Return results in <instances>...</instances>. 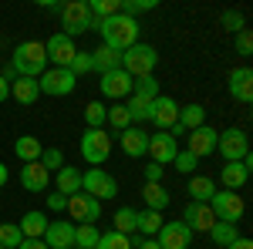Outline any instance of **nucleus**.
Listing matches in <instances>:
<instances>
[{"label":"nucleus","mask_w":253,"mask_h":249,"mask_svg":"<svg viewBox=\"0 0 253 249\" xmlns=\"http://www.w3.org/2000/svg\"><path fill=\"white\" fill-rule=\"evenodd\" d=\"M98 31L105 37V47H112V51H128L132 44H138V20L125 17V14H115V17L101 20Z\"/></svg>","instance_id":"1"},{"label":"nucleus","mask_w":253,"mask_h":249,"mask_svg":"<svg viewBox=\"0 0 253 249\" xmlns=\"http://www.w3.org/2000/svg\"><path fill=\"white\" fill-rule=\"evenodd\" d=\"M44 64H47V51L41 40H24L17 44L14 58H10V71H17L20 77H41L44 74Z\"/></svg>","instance_id":"2"},{"label":"nucleus","mask_w":253,"mask_h":249,"mask_svg":"<svg viewBox=\"0 0 253 249\" xmlns=\"http://www.w3.org/2000/svg\"><path fill=\"white\" fill-rule=\"evenodd\" d=\"M159 51L152 44H132L128 51H122V71L128 77H149L156 74Z\"/></svg>","instance_id":"3"},{"label":"nucleus","mask_w":253,"mask_h":249,"mask_svg":"<svg viewBox=\"0 0 253 249\" xmlns=\"http://www.w3.org/2000/svg\"><path fill=\"white\" fill-rule=\"evenodd\" d=\"M206 206H210L216 222H230V226H236V222L243 219V212H247L243 195H240V192H230V189H216L213 199H210Z\"/></svg>","instance_id":"4"},{"label":"nucleus","mask_w":253,"mask_h":249,"mask_svg":"<svg viewBox=\"0 0 253 249\" xmlns=\"http://www.w3.org/2000/svg\"><path fill=\"white\" fill-rule=\"evenodd\" d=\"M61 20H64V31H61V34H68L71 40L78 37V34H84V31H98V20L91 17V10H88V0L61 3Z\"/></svg>","instance_id":"5"},{"label":"nucleus","mask_w":253,"mask_h":249,"mask_svg":"<svg viewBox=\"0 0 253 249\" xmlns=\"http://www.w3.org/2000/svg\"><path fill=\"white\" fill-rule=\"evenodd\" d=\"M81 155L84 162H91V169H101V162H108L112 155V135L105 128H88L81 135Z\"/></svg>","instance_id":"6"},{"label":"nucleus","mask_w":253,"mask_h":249,"mask_svg":"<svg viewBox=\"0 0 253 249\" xmlns=\"http://www.w3.org/2000/svg\"><path fill=\"white\" fill-rule=\"evenodd\" d=\"M81 192L98 199V202H105V199L118 195V182L105 169H88V172H81Z\"/></svg>","instance_id":"7"},{"label":"nucleus","mask_w":253,"mask_h":249,"mask_svg":"<svg viewBox=\"0 0 253 249\" xmlns=\"http://www.w3.org/2000/svg\"><path fill=\"white\" fill-rule=\"evenodd\" d=\"M216 148L226 162H243V158H250V138L243 128H226L216 135Z\"/></svg>","instance_id":"8"},{"label":"nucleus","mask_w":253,"mask_h":249,"mask_svg":"<svg viewBox=\"0 0 253 249\" xmlns=\"http://www.w3.org/2000/svg\"><path fill=\"white\" fill-rule=\"evenodd\" d=\"M38 88L51 98H64V95H71V91L78 88V77L71 74L68 68H51V71H44V74L38 77Z\"/></svg>","instance_id":"9"},{"label":"nucleus","mask_w":253,"mask_h":249,"mask_svg":"<svg viewBox=\"0 0 253 249\" xmlns=\"http://www.w3.org/2000/svg\"><path fill=\"white\" fill-rule=\"evenodd\" d=\"M68 215L78 222V226H95L98 219H101V202L91 199V195H84V192H75V195H68Z\"/></svg>","instance_id":"10"},{"label":"nucleus","mask_w":253,"mask_h":249,"mask_svg":"<svg viewBox=\"0 0 253 249\" xmlns=\"http://www.w3.org/2000/svg\"><path fill=\"white\" fill-rule=\"evenodd\" d=\"M156 243H159L162 249H189V243H193V229H189L182 219L162 222V229H159Z\"/></svg>","instance_id":"11"},{"label":"nucleus","mask_w":253,"mask_h":249,"mask_svg":"<svg viewBox=\"0 0 253 249\" xmlns=\"http://www.w3.org/2000/svg\"><path fill=\"white\" fill-rule=\"evenodd\" d=\"M44 51H47V61H54L58 68H71V61L78 54L75 40L68 37V34H51L47 44H44Z\"/></svg>","instance_id":"12"},{"label":"nucleus","mask_w":253,"mask_h":249,"mask_svg":"<svg viewBox=\"0 0 253 249\" xmlns=\"http://www.w3.org/2000/svg\"><path fill=\"white\" fill-rule=\"evenodd\" d=\"M44 243H47V249H71V246H75V222H68V219H54V222H47V229H44Z\"/></svg>","instance_id":"13"},{"label":"nucleus","mask_w":253,"mask_h":249,"mask_svg":"<svg viewBox=\"0 0 253 249\" xmlns=\"http://www.w3.org/2000/svg\"><path fill=\"white\" fill-rule=\"evenodd\" d=\"M152 125H159V132H169L175 121H179V105H175L169 95H159L152 101V115H149Z\"/></svg>","instance_id":"14"},{"label":"nucleus","mask_w":253,"mask_h":249,"mask_svg":"<svg viewBox=\"0 0 253 249\" xmlns=\"http://www.w3.org/2000/svg\"><path fill=\"white\" fill-rule=\"evenodd\" d=\"M149 155H152L156 165H166V162H172L175 155H179V142H175L169 132L149 135Z\"/></svg>","instance_id":"15"},{"label":"nucleus","mask_w":253,"mask_h":249,"mask_svg":"<svg viewBox=\"0 0 253 249\" xmlns=\"http://www.w3.org/2000/svg\"><path fill=\"white\" fill-rule=\"evenodd\" d=\"M216 128H210V125H199V128H193V132L186 135L189 138V148L186 152L196 155V158H206V155H213L216 152Z\"/></svg>","instance_id":"16"},{"label":"nucleus","mask_w":253,"mask_h":249,"mask_svg":"<svg viewBox=\"0 0 253 249\" xmlns=\"http://www.w3.org/2000/svg\"><path fill=\"white\" fill-rule=\"evenodd\" d=\"M118 145H122V152L132 155V158H145L149 155V132H142V128H125V132H118Z\"/></svg>","instance_id":"17"},{"label":"nucleus","mask_w":253,"mask_h":249,"mask_svg":"<svg viewBox=\"0 0 253 249\" xmlns=\"http://www.w3.org/2000/svg\"><path fill=\"white\" fill-rule=\"evenodd\" d=\"M132 84H135V77H128L122 68H118V71L101 74V95L105 98H128L132 95Z\"/></svg>","instance_id":"18"},{"label":"nucleus","mask_w":253,"mask_h":249,"mask_svg":"<svg viewBox=\"0 0 253 249\" xmlns=\"http://www.w3.org/2000/svg\"><path fill=\"white\" fill-rule=\"evenodd\" d=\"M20 185H24L27 192L51 189V172H47L41 162H24V169H20Z\"/></svg>","instance_id":"19"},{"label":"nucleus","mask_w":253,"mask_h":249,"mask_svg":"<svg viewBox=\"0 0 253 249\" xmlns=\"http://www.w3.org/2000/svg\"><path fill=\"white\" fill-rule=\"evenodd\" d=\"M182 222H186L193 232H210L216 219H213V212H210L206 202H189V206L182 209Z\"/></svg>","instance_id":"20"},{"label":"nucleus","mask_w":253,"mask_h":249,"mask_svg":"<svg viewBox=\"0 0 253 249\" xmlns=\"http://www.w3.org/2000/svg\"><path fill=\"white\" fill-rule=\"evenodd\" d=\"M226 91L236 98V101H243V105H250L253 101V71L250 68H236L230 81H226Z\"/></svg>","instance_id":"21"},{"label":"nucleus","mask_w":253,"mask_h":249,"mask_svg":"<svg viewBox=\"0 0 253 249\" xmlns=\"http://www.w3.org/2000/svg\"><path fill=\"white\" fill-rule=\"evenodd\" d=\"M247 178H250V158H243V162H226L223 165V172H219V182H223V189H243L247 185Z\"/></svg>","instance_id":"22"},{"label":"nucleus","mask_w":253,"mask_h":249,"mask_svg":"<svg viewBox=\"0 0 253 249\" xmlns=\"http://www.w3.org/2000/svg\"><path fill=\"white\" fill-rule=\"evenodd\" d=\"M17 229L24 232V239H44V229H47V215L41 209H31L24 219L17 222Z\"/></svg>","instance_id":"23"},{"label":"nucleus","mask_w":253,"mask_h":249,"mask_svg":"<svg viewBox=\"0 0 253 249\" xmlns=\"http://www.w3.org/2000/svg\"><path fill=\"white\" fill-rule=\"evenodd\" d=\"M10 98L20 101V105H34L41 98V88H38V77H20L10 84Z\"/></svg>","instance_id":"24"},{"label":"nucleus","mask_w":253,"mask_h":249,"mask_svg":"<svg viewBox=\"0 0 253 249\" xmlns=\"http://www.w3.org/2000/svg\"><path fill=\"white\" fill-rule=\"evenodd\" d=\"M91 68L101 71V74L118 71V68H122V51H112V47H98V51H91Z\"/></svg>","instance_id":"25"},{"label":"nucleus","mask_w":253,"mask_h":249,"mask_svg":"<svg viewBox=\"0 0 253 249\" xmlns=\"http://www.w3.org/2000/svg\"><path fill=\"white\" fill-rule=\"evenodd\" d=\"M162 212H156V209H142L138 212V226H135V232H142L145 239H156L159 236V229H162Z\"/></svg>","instance_id":"26"},{"label":"nucleus","mask_w":253,"mask_h":249,"mask_svg":"<svg viewBox=\"0 0 253 249\" xmlns=\"http://www.w3.org/2000/svg\"><path fill=\"white\" fill-rule=\"evenodd\" d=\"M14 152H17L20 162H38L41 152H44V145H41L34 135H20L17 142H14Z\"/></svg>","instance_id":"27"},{"label":"nucleus","mask_w":253,"mask_h":249,"mask_svg":"<svg viewBox=\"0 0 253 249\" xmlns=\"http://www.w3.org/2000/svg\"><path fill=\"white\" fill-rule=\"evenodd\" d=\"M142 199H145V209H156L162 212L169 206V192L162 189L159 182H145V189H142Z\"/></svg>","instance_id":"28"},{"label":"nucleus","mask_w":253,"mask_h":249,"mask_svg":"<svg viewBox=\"0 0 253 249\" xmlns=\"http://www.w3.org/2000/svg\"><path fill=\"white\" fill-rule=\"evenodd\" d=\"M213 192H216V185H213L210 175H193V178H189V195H193V202H210Z\"/></svg>","instance_id":"29"},{"label":"nucleus","mask_w":253,"mask_h":249,"mask_svg":"<svg viewBox=\"0 0 253 249\" xmlns=\"http://www.w3.org/2000/svg\"><path fill=\"white\" fill-rule=\"evenodd\" d=\"M58 192L68 199V195H75V192H81V172L78 169H71V165H64L58 172Z\"/></svg>","instance_id":"30"},{"label":"nucleus","mask_w":253,"mask_h":249,"mask_svg":"<svg viewBox=\"0 0 253 249\" xmlns=\"http://www.w3.org/2000/svg\"><path fill=\"white\" fill-rule=\"evenodd\" d=\"M179 125H182L186 132L206 125V108H203V105H186V108H179Z\"/></svg>","instance_id":"31"},{"label":"nucleus","mask_w":253,"mask_h":249,"mask_svg":"<svg viewBox=\"0 0 253 249\" xmlns=\"http://www.w3.org/2000/svg\"><path fill=\"white\" fill-rule=\"evenodd\" d=\"M125 111H128V118H132V125H135V121H149V115H152V101L128 95L125 98Z\"/></svg>","instance_id":"32"},{"label":"nucleus","mask_w":253,"mask_h":249,"mask_svg":"<svg viewBox=\"0 0 253 249\" xmlns=\"http://www.w3.org/2000/svg\"><path fill=\"white\" fill-rule=\"evenodd\" d=\"M88 10H91V17L101 24V20L122 14V3H118V0H88Z\"/></svg>","instance_id":"33"},{"label":"nucleus","mask_w":253,"mask_h":249,"mask_svg":"<svg viewBox=\"0 0 253 249\" xmlns=\"http://www.w3.org/2000/svg\"><path fill=\"white\" fill-rule=\"evenodd\" d=\"M112 219H115V232H122V236H132V232H135V226H138V212L128 209V206H122Z\"/></svg>","instance_id":"34"},{"label":"nucleus","mask_w":253,"mask_h":249,"mask_svg":"<svg viewBox=\"0 0 253 249\" xmlns=\"http://www.w3.org/2000/svg\"><path fill=\"white\" fill-rule=\"evenodd\" d=\"M101 232L98 226H75V249H95Z\"/></svg>","instance_id":"35"},{"label":"nucleus","mask_w":253,"mask_h":249,"mask_svg":"<svg viewBox=\"0 0 253 249\" xmlns=\"http://www.w3.org/2000/svg\"><path fill=\"white\" fill-rule=\"evenodd\" d=\"M132 95H135V98H145V101H156V98H159V81H156V74L135 77V84H132Z\"/></svg>","instance_id":"36"},{"label":"nucleus","mask_w":253,"mask_h":249,"mask_svg":"<svg viewBox=\"0 0 253 249\" xmlns=\"http://www.w3.org/2000/svg\"><path fill=\"white\" fill-rule=\"evenodd\" d=\"M210 236H213L216 246H230V243H236L240 239V232H236V226H230V222H213V229H210Z\"/></svg>","instance_id":"37"},{"label":"nucleus","mask_w":253,"mask_h":249,"mask_svg":"<svg viewBox=\"0 0 253 249\" xmlns=\"http://www.w3.org/2000/svg\"><path fill=\"white\" fill-rule=\"evenodd\" d=\"M95 249H135L132 246V236H122V232H101V239H98Z\"/></svg>","instance_id":"38"},{"label":"nucleus","mask_w":253,"mask_h":249,"mask_svg":"<svg viewBox=\"0 0 253 249\" xmlns=\"http://www.w3.org/2000/svg\"><path fill=\"white\" fill-rule=\"evenodd\" d=\"M24 243V232L17 229V222H0V246L3 249H17Z\"/></svg>","instance_id":"39"},{"label":"nucleus","mask_w":253,"mask_h":249,"mask_svg":"<svg viewBox=\"0 0 253 249\" xmlns=\"http://www.w3.org/2000/svg\"><path fill=\"white\" fill-rule=\"evenodd\" d=\"M105 121H108L115 132H125V128H132V118H128V111H125V105H115V108H108Z\"/></svg>","instance_id":"40"},{"label":"nucleus","mask_w":253,"mask_h":249,"mask_svg":"<svg viewBox=\"0 0 253 249\" xmlns=\"http://www.w3.org/2000/svg\"><path fill=\"white\" fill-rule=\"evenodd\" d=\"M105 115H108V108H105L101 101L84 105V121H88V128H101V125H105Z\"/></svg>","instance_id":"41"},{"label":"nucleus","mask_w":253,"mask_h":249,"mask_svg":"<svg viewBox=\"0 0 253 249\" xmlns=\"http://www.w3.org/2000/svg\"><path fill=\"white\" fill-rule=\"evenodd\" d=\"M38 162L47 172H61V169H64V152H61V148H44Z\"/></svg>","instance_id":"42"},{"label":"nucleus","mask_w":253,"mask_h":249,"mask_svg":"<svg viewBox=\"0 0 253 249\" xmlns=\"http://www.w3.org/2000/svg\"><path fill=\"white\" fill-rule=\"evenodd\" d=\"M122 3V14L125 17H135L142 10H156V0H118Z\"/></svg>","instance_id":"43"},{"label":"nucleus","mask_w":253,"mask_h":249,"mask_svg":"<svg viewBox=\"0 0 253 249\" xmlns=\"http://www.w3.org/2000/svg\"><path fill=\"white\" fill-rule=\"evenodd\" d=\"M68 71H71L75 77H78V74H84V71H95V68H91V51H78Z\"/></svg>","instance_id":"44"},{"label":"nucleus","mask_w":253,"mask_h":249,"mask_svg":"<svg viewBox=\"0 0 253 249\" xmlns=\"http://www.w3.org/2000/svg\"><path fill=\"white\" fill-rule=\"evenodd\" d=\"M172 165H175L182 175H193L196 165H199V158H196V155H189V152H179V155L172 158Z\"/></svg>","instance_id":"45"},{"label":"nucleus","mask_w":253,"mask_h":249,"mask_svg":"<svg viewBox=\"0 0 253 249\" xmlns=\"http://www.w3.org/2000/svg\"><path fill=\"white\" fill-rule=\"evenodd\" d=\"M223 24H226V31H236V34H240V31H243V14H240V10H226V14H223Z\"/></svg>","instance_id":"46"},{"label":"nucleus","mask_w":253,"mask_h":249,"mask_svg":"<svg viewBox=\"0 0 253 249\" xmlns=\"http://www.w3.org/2000/svg\"><path fill=\"white\" fill-rule=\"evenodd\" d=\"M236 51H240V54H250V51H253V37H250V31H247V27L236 34Z\"/></svg>","instance_id":"47"},{"label":"nucleus","mask_w":253,"mask_h":249,"mask_svg":"<svg viewBox=\"0 0 253 249\" xmlns=\"http://www.w3.org/2000/svg\"><path fill=\"white\" fill-rule=\"evenodd\" d=\"M64 206H68V199H64L61 192H51V195H47V209L51 212H61Z\"/></svg>","instance_id":"48"},{"label":"nucleus","mask_w":253,"mask_h":249,"mask_svg":"<svg viewBox=\"0 0 253 249\" xmlns=\"http://www.w3.org/2000/svg\"><path fill=\"white\" fill-rule=\"evenodd\" d=\"M145 182H162V165L149 162V165H145Z\"/></svg>","instance_id":"49"},{"label":"nucleus","mask_w":253,"mask_h":249,"mask_svg":"<svg viewBox=\"0 0 253 249\" xmlns=\"http://www.w3.org/2000/svg\"><path fill=\"white\" fill-rule=\"evenodd\" d=\"M17 249H47V243H44V239H24Z\"/></svg>","instance_id":"50"},{"label":"nucleus","mask_w":253,"mask_h":249,"mask_svg":"<svg viewBox=\"0 0 253 249\" xmlns=\"http://www.w3.org/2000/svg\"><path fill=\"white\" fill-rule=\"evenodd\" d=\"M7 98H10V81L0 74V101H7Z\"/></svg>","instance_id":"51"},{"label":"nucleus","mask_w":253,"mask_h":249,"mask_svg":"<svg viewBox=\"0 0 253 249\" xmlns=\"http://www.w3.org/2000/svg\"><path fill=\"white\" fill-rule=\"evenodd\" d=\"M226 249H253V243H250V239H243V236H240V239H236V243H230Z\"/></svg>","instance_id":"52"},{"label":"nucleus","mask_w":253,"mask_h":249,"mask_svg":"<svg viewBox=\"0 0 253 249\" xmlns=\"http://www.w3.org/2000/svg\"><path fill=\"white\" fill-rule=\"evenodd\" d=\"M135 249H162V246H159L156 239H142V243H138V246H135Z\"/></svg>","instance_id":"53"},{"label":"nucleus","mask_w":253,"mask_h":249,"mask_svg":"<svg viewBox=\"0 0 253 249\" xmlns=\"http://www.w3.org/2000/svg\"><path fill=\"white\" fill-rule=\"evenodd\" d=\"M7 178H10V172H7V165H3V162H0V189H3V185H7Z\"/></svg>","instance_id":"54"},{"label":"nucleus","mask_w":253,"mask_h":249,"mask_svg":"<svg viewBox=\"0 0 253 249\" xmlns=\"http://www.w3.org/2000/svg\"><path fill=\"white\" fill-rule=\"evenodd\" d=\"M71 249H75V246H71Z\"/></svg>","instance_id":"55"},{"label":"nucleus","mask_w":253,"mask_h":249,"mask_svg":"<svg viewBox=\"0 0 253 249\" xmlns=\"http://www.w3.org/2000/svg\"><path fill=\"white\" fill-rule=\"evenodd\" d=\"M0 249H3V246H0Z\"/></svg>","instance_id":"56"}]
</instances>
